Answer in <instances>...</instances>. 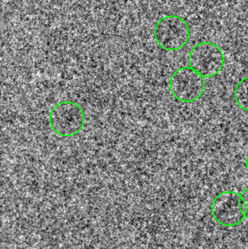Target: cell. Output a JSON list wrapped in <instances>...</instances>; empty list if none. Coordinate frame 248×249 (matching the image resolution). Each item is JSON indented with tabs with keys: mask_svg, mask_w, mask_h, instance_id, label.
<instances>
[{
	"mask_svg": "<svg viewBox=\"0 0 248 249\" xmlns=\"http://www.w3.org/2000/svg\"><path fill=\"white\" fill-rule=\"evenodd\" d=\"M211 212L214 220L227 228L237 226L246 218L241 196L234 191L218 194L213 201Z\"/></svg>",
	"mask_w": 248,
	"mask_h": 249,
	"instance_id": "obj_5",
	"label": "cell"
},
{
	"mask_svg": "<svg viewBox=\"0 0 248 249\" xmlns=\"http://www.w3.org/2000/svg\"><path fill=\"white\" fill-rule=\"evenodd\" d=\"M49 124L52 131L62 137L76 136L85 124V114L75 102H61L56 104L49 114Z\"/></svg>",
	"mask_w": 248,
	"mask_h": 249,
	"instance_id": "obj_1",
	"label": "cell"
},
{
	"mask_svg": "<svg viewBox=\"0 0 248 249\" xmlns=\"http://www.w3.org/2000/svg\"><path fill=\"white\" fill-rule=\"evenodd\" d=\"M154 36L160 48L165 51H176L187 44L190 29L184 19L169 15L161 18L156 23Z\"/></svg>",
	"mask_w": 248,
	"mask_h": 249,
	"instance_id": "obj_2",
	"label": "cell"
},
{
	"mask_svg": "<svg viewBox=\"0 0 248 249\" xmlns=\"http://www.w3.org/2000/svg\"><path fill=\"white\" fill-rule=\"evenodd\" d=\"M240 196H241L242 203L244 209L245 216L248 219V187L243 190Z\"/></svg>",
	"mask_w": 248,
	"mask_h": 249,
	"instance_id": "obj_7",
	"label": "cell"
},
{
	"mask_svg": "<svg viewBox=\"0 0 248 249\" xmlns=\"http://www.w3.org/2000/svg\"><path fill=\"white\" fill-rule=\"evenodd\" d=\"M189 61L191 68L204 78H208L216 75L222 70L224 53L214 42H199L191 50Z\"/></svg>",
	"mask_w": 248,
	"mask_h": 249,
	"instance_id": "obj_4",
	"label": "cell"
},
{
	"mask_svg": "<svg viewBox=\"0 0 248 249\" xmlns=\"http://www.w3.org/2000/svg\"></svg>",
	"mask_w": 248,
	"mask_h": 249,
	"instance_id": "obj_9",
	"label": "cell"
},
{
	"mask_svg": "<svg viewBox=\"0 0 248 249\" xmlns=\"http://www.w3.org/2000/svg\"><path fill=\"white\" fill-rule=\"evenodd\" d=\"M169 88L177 100L184 103L195 102L205 91V78L190 67H182L172 74Z\"/></svg>",
	"mask_w": 248,
	"mask_h": 249,
	"instance_id": "obj_3",
	"label": "cell"
},
{
	"mask_svg": "<svg viewBox=\"0 0 248 249\" xmlns=\"http://www.w3.org/2000/svg\"><path fill=\"white\" fill-rule=\"evenodd\" d=\"M234 96L239 107L248 112V77H244L237 83Z\"/></svg>",
	"mask_w": 248,
	"mask_h": 249,
	"instance_id": "obj_6",
	"label": "cell"
},
{
	"mask_svg": "<svg viewBox=\"0 0 248 249\" xmlns=\"http://www.w3.org/2000/svg\"><path fill=\"white\" fill-rule=\"evenodd\" d=\"M246 168H247V171L248 172V154L247 155V158H246Z\"/></svg>",
	"mask_w": 248,
	"mask_h": 249,
	"instance_id": "obj_8",
	"label": "cell"
}]
</instances>
